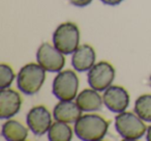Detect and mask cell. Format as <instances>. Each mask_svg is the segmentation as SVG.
Returning <instances> with one entry per match:
<instances>
[{"instance_id": "cell-1", "label": "cell", "mask_w": 151, "mask_h": 141, "mask_svg": "<svg viewBox=\"0 0 151 141\" xmlns=\"http://www.w3.org/2000/svg\"><path fill=\"white\" fill-rule=\"evenodd\" d=\"M109 124L97 114H85L75 122V134L80 140L99 141L107 135Z\"/></svg>"}, {"instance_id": "cell-2", "label": "cell", "mask_w": 151, "mask_h": 141, "mask_svg": "<svg viewBox=\"0 0 151 141\" xmlns=\"http://www.w3.org/2000/svg\"><path fill=\"white\" fill-rule=\"evenodd\" d=\"M46 80V69L38 63H27L17 75V86L26 95H36Z\"/></svg>"}, {"instance_id": "cell-3", "label": "cell", "mask_w": 151, "mask_h": 141, "mask_svg": "<svg viewBox=\"0 0 151 141\" xmlns=\"http://www.w3.org/2000/svg\"><path fill=\"white\" fill-rule=\"evenodd\" d=\"M80 30L73 22H65L56 28L53 33V45L64 55L73 54L79 47Z\"/></svg>"}, {"instance_id": "cell-4", "label": "cell", "mask_w": 151, "mask_h": 141, "mask_svg": "<svg viewBox=\"0 0 151 141\" xmlns=\"http://www.w3.org/2000/svg\"><path fill=\"white\" fill-rule=\"evenodd\" d=\"M144 120L136 113L121 112L115 117V129L118 134L125 140H138L142 138L147 131Z\"/></svg>"}, {"instance_id": "cell-5", "label": "cell", "mask_w": 151, "mask_h": 141, "mask_svg": "<svg viewBox=\"0 0 151 141\" xmlns=\"http://www.w3.org/2000/svg\"><path fill=\"white\" fill-rule=\"evenodd\" d=\"M78 88L79 78L71 69L59 72L52 84V93L59 101H73L78 95Z\"/></svg>"}, {"instance_id": "cell-6", "label": "cell", "mask_w": 151, "mask_h": 141, "mask_svg": "<svg viewBox=\"0 0 151 141\" xmlns=\"http://www.w3.org/2000/svg\"><path fill=\"white\" fill-rule=\"evenodd\" d=\"M115 69L108 61H99L88 71V83L91 88L97 91H105L111 86L115 78Z\"/></svg>"}, {"instance_id": "cell-7", "label": "cell", "mask_w": 151, "mask_h": 141, "mask_svg": "<svg viewBox=\"0 0 151 141\" xmlns=\"http://www.w3.org/2000/svg\"><path fill=\"white\" fill-rule=\"evenodd\" d=\"M36 60L40 65H42L47 72L59 73L65 65L64 54L61 53L54 45L49 43H44L37 49Z\"/></svg>"}, {"instance_id": "cell-8", "label": "cell", "mask_w": 151, "mask_h": 141, "mask_svg": "<svg viewBox=\"0 0 151 141\" xmlns=\"http://www.w3.org/2000/svg\"><path fill=\"white\" fill-rule=\"evenodd\" d=\"M26 122L28 128L35 136H42L49 132L52 126V116L45 106H35L27 113Z\"/></svg>"}, {"instance_id": "cell-9", "label": "cell", "mask_w": 151, "mask_h": 141, "mask_svg": "<svg viewBox=\"0 0 151 141\" xmlns=\"http://www.w3.org/2000/svg\"><path fill=\"white\" fill-rule=\"evenodd\" d=\"M105 106L113 113H121L129 105V95L124 87L111 85L105 90L103 95Z\"/></svg>"}, {"instance_id": "cell-10", "label": "cell", "mask_w": 151, "mask_h": 141, "mask_svg": "<svg viewBox=\"0 0 151 141\" xmlns=\"http://www.w3.org/2000/svg\"><path fill=\"white\" fill-rule=\"evenodd\" d=\"M22 98L16 90L11 88L1 89L0 93V118L9 119L19 113Z\"/></svg>"}, {"instance_id": "cell-11", "label": "cell", "mask_w": 151, "mask_h": 141, "mask_svg": "<svg viewBox=\"0 0 151 141\" xmlns=\"http://www.w3.org/2000/svg\"><path fill=\"white\" fill-rule=\"evenodd\" d=\"M95 51L90 45H81L73 53L71 65L77 72H87L95 64Z\"/></svg>"}, {"instance_id": "cell-12", "label": "cell", "mask_w": 151, "mask_h": 141, "mask_svg": "<svg viewBox=\"0 0 151 141\" xmlns=\"http://www.w3.org/2000/svg\"><path fill=\"white\" fill-rule=\"evenodd\" d=\"M53 116L58 121L71 124L82 116V110L78 104L73 101H60L54 107Z\"/></svg>"}, {"instance_id": "cell-13", "label": "cell", "mask_w": 151, "mask_h": 141, "mask_svg": "<svg viewBox=\"0 0 151 141\" xmlns=\"http://www.w3.org/2000/svg\"><path fill=\"white\" fill-rule=\"evenodd\" d=\"M76 103L84 112L99 111L101 109L104 100L99 91L93 88L83 89L76 98Z\"/></svg>"}, {"instance_id": "cell-14", "label": "cell", "mask_w": 151, "mask_h": 141, "mask_svg": "<svg viewBox=\"0 0 151 141\" xmlns=\"http://www.w3.org/2000/svg\"><path fill=\"white\" fill-rule=\"evenodd\" d=\"M1 135L7 141H24L27 139L28 130L20 121L9 118L2 124Z\"/></svg>"}, {"instance_id": "cell-15", "label": "cell", "mask_w": 151, "mask_h": 141, "mask_svg": "<svg viewBox=\"0 0 151 141\" xmlns=\"http://www.w3.org/2000/svg\"><path fill=\"white\" fill-rule=\"evenodd\" d=\"M73 138V129L67 122L58 121L52 124L48 132V139L50 141H70Z\"/></svg>"}, {"instance_id": "cell-16", "label": "cell", "mask_w": 151, "mask_h": 141, "mask_svg": "<svg viewBox=\"0 0 151 141\" xmlns=\"http://www.w3.org/2000/svg\"><path fill=\"white\" fill-rule=\"evenodd\" d=\"M134 111L141 119L151 122V95H142L134 102Z\"/></svg>"}, {"instance_id": "cell-17", "label": "cell", "mask_w": 151, "mask_h": 141, "mask_svg": "<svg viewBox=\"0 0 151 141\" xmlns=\"http://www.w3.org/2000/svg\"><path fill=\"white\" fill-rule=\"evenodd\" d=\"M15 79V73L9 65L5 63L0 64V87L1 89L9 88Z\"/></svg>"}, {"instance_id": "cell-18", "label": "cell", "mask_w": 151, "mask_h": 141, "mask_svg": "<svg viewBox=\"0 0 151 141\" xmlns=\"http://www.w3.org/2000/svg\"><path fill=\"white\" fill-rule=\"evenodd\" d=\"M93 0H69V2L71 3L75 7H84L89 5L91 2H92Z\"/></svg>"}, {"instance_id": "cell-19", "label": "cell", "mask_w": 151, "mask_h": 141, "mask_svg": "<svg viewBox=\"0 0 151 141\" xmlns=\"http://www.w3.org/2000/svg\"><path fill=\"white\" fill-rule=\"evenodd\" d=\"M101 1L106 5H112V7H114V5L120 4L123 0H101Z\"/></svg>"}, {"instance_id": "cell-20", "label": "cell", "mask_w": 151, "mask_h": 141, "mask_svg": "<svg viewBox=\"0 0 151 141\" xmlns=\"http://www.w3.org/2000/svg\"><path fill=\"white\" fill-rule=\"evenodd\" d=\"M146 139L148 141H151V126L147 129V136H146Z\"/></svg>"}, {"instance_id": "cell-21", "label": "cell", "mask_w": 151, "mask_h": 141, "mask_svg": "<svg viewBox=\"0 0 151 141\" xmlns=\"http://www.w3.org/2000/svg\"><path fill=\"white\" fill-rule=\"evenodd\" d=\"M149 84H150V86H151V76H150V78H149Z\"/></svg>"}]
</instances>
